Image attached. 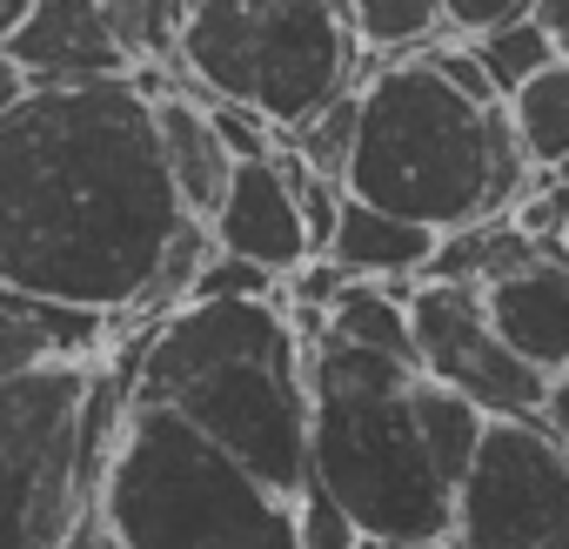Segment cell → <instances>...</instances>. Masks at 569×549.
Segmentation results:
<instances>
[{
    "mask_svg": "<svg viewBox=\"0 0 569 549\" xmlns=\"http://www.w3.org/2000/svg\"><path fill=\"white\" fill-rule=\"evenodd\" d=\"M214 241L228 254H248V261L274 268L281 282H289L302 261H316V234H309V214H302V194H296L289 168H281V148L241 161V174H234V188L214 214Z\"/></svg>",
    "mask_w": 569,
    "mask_h": 549,
    "instance_id": "cell-11",
    "label": "cell"
},
{
    "mask_svg": "<svg viewBox=\"0 0 569 549\" xmlns=\"http://www.w3.org/2000/svg\"><path fill=\"white\" fill-rule=\"evenodd\" d=\"M94 516L128 549H302L296 496L261 482L168 402H128Z\"/></svg>",
    "mask_w": 569,
    "mask_h": 549,
    "instance_id": "cell-5",
    "label": "cell"
},
{
    "mask_svg": "<svg viewBox=\"0 0 569 549\" xmlns=\"http://www.w3.org/2000/svg\"><path fill=\"white\" fill-rule=\"evenodd\" d=\"M482 302L516 356H529L549 376L569 369V254H542L516 274H496L482 282Z\"/></svg>",
    "mask_w": 569,
    "mask_h": 549,
    "instance_id": "cell-14",
    "label": "cell"
},
{
    "mask_svg": "<svg viewBox=\"0 0 569 549\" xmlns=\"http://www.w3.org/2000/svg\"><path fill=\"white\" fill-rule=\"evenodd\" d=\"M114 41L128 48L134 68H174L181 74V28H188V0H101Z\"/></svg>",
    "mask_w": 569,
    "mask_h": 549,
    "instance_id": "cell-17",
    "label": "cell"
},
{
    "mask_svg": "<svg viewBox=\"0 0 569 549\" xmlns=\"http://www.w3.org/2000/svg\"><path fill=\"white\" fill-rule=\"evenodd\" d=\"M509 121H516V134H522L536 168H562L569 161V54L549 61L529 88L509 94Z\"/></svg>",
    "mask_w": 569,
    "mask_h": 549,
    "instance_id": "cell-16",
    "label": "cell"
},
{
    "mask_svg": "<svg viewBox=\"0 0 569 549\" xmlns=\"http://www.w3.org/2000/svg\"><path fill=\"white\" fill-rule=\"evenodd\" d=\"M68 549H128V542H114V529H108V522L88 509V516H81V529L68 536Z\"/></svg>",
    "mask_w": 569,
    "mask_h": 549,
    "instance_id": "cell-23",
    "label": "cell"
},
{
    "mask_svg": "<svg viewBox=\"0 0 569 549\" xmlns=\"http://www.w3.org/2000/svg\"><path fill=\"white\" fill-rule=\"evenodd\" d=\"M0 61H14L34 88H88L134 74L101 0H34V14L0 34Z\"/></svg>",
    "mask_w": 569,
    "mask_h": 549,
    "instance_id": "cell-10",
    "label": "cell"
},
{
    "mask_svg": "<svg viewBox=\"0 0 569 549\" xmlns=\"http://www.w3.org/2000/svg\"><path fill=\"white\" fill-rule=\"evenodd\" d=\"M556 174H569V161H562V168H556Z\"/></svg>",
    "mask_w": 569,
    "mask_h": 549,
    "instance_id": "cell-27",
    "label": "cell"
},
{
    "mask_svg": "<svg viewBox=\"0 0 569 549\" xmlns=\"http://www.w3.org/2000/svg\"><path fill=\"white\" fill-rule=\"evenodd\" d=\"M309 376L316 482L336 489L369 536H456V476L436 462L416 416L422 362L322 336L309 349Z\"/></svg>",
    "mask_w": 569,
    "mask_h": 549,
    "instance_id": "cell-4",
    "label": "cell"
},
{
    "mask_svg": "<svg viewBox=\"0 0 569 549\" xmlns=\"http://www.w3.org/2000/svg\"><path fill=\"white\" fill-rule=\"evenodd\" d=\"M436 248H442V228H429L416 214H396L382 201H362V194H349L342 228L329 241V254L349 274H369V282H416V274H429Z\"/></svg>",
    "mask_w": 569,
    "mask_h": 549,
    "instance_id": "cell-15",
    "label": "cell"
},
{
    "mask_svg": "<svg viewBox=\"0 0 569 549\" xmlns=\"http://www.w3.org/2000/svg\"><path fill=\"white\" fill-rule=\"evenodd\" d=\"M296 536H302V549H362L369 542V529L356 522V509L336 489H322V482H309L296 496Z\"/></svg>",
    "mask_w": 569,
    "mask_h": 549,
    "instance_id": "cell-21",
    "label": "cell"
},
{
    "mask_svg": "<svg viewBox=\"0 0 569 549\" xmlns=\"http://www.w3.org/2000/svg\"><path fill=\"white\" fill-rule=\"evenodd\" d=\"M181 81L261 108L281 134L369 81L349 0H188Z\"/></svg>",
    "mask_w": 569,
    "mask_h": 549,
    "instance_id": "cell-6",
    "label": "cell"
},
{
    "mask_svg": "<svg viewBox=\"0 0 569 549\" xmlns=\"http://www.w3.org/2000/svg\"><path fill=\"white\" fill-rule=\"evenodd\" d=\"M114 322H121L114 309L0 282V376L34 369V362H101V349H114L108 342Z\"/></svg>",
    "mask_w": 569,
    "mask_h": 549,
    "instance_id": "cell-13",
    "label": "cell"
},
{
    "mask_svg": "<svg viewBox=\"0 0 569 549\" xmlns=\"http://www.w3.org/2000/svg\"><path fill=\"white\" fill-rule=\"evenodd\" d=\"M569 529V442L536 416H489L469 476L456 482L462 549H542Z\"/></svg>",
    "mask_w": 569,
    "mask_h": 549,
    "instance_id": "cell-8",
    "label": "cell"
},
{
    "mask_svg": "<svg viewBox=\"0 0 569 549\" xmlns=\"http://www.w3.org/2000/svg\"><path fill=\"white\" fill-rule=\"evenodd\" d=\"M174 68L28 88L0 108V282L134 316L188 221L154 94Z\"/></svg>",
    "mask_w": 569,
    "mask_h": 549,
    "instance_id": "cell-1",
    "label": "cell"
},
{
    "mask_svg": "<svg viewBox=\"0 0 569 549\" xmlns=\"http://www.w3.org/2000/svg\"><path fill=\"white\" fill-rule=\"evenodd\" d=\"M134 402H168L281 496L316 482V376L281 296H188L128 336Z\"/></svg>",
    "mask_w": 569,
    "mask_h": 549,
    "instance_id": "cell-2",
    "label": "cell"
},
{
    "mask_svg": "<svg viewBox=\"0 0 569 549\" xmlns=\"http://www.w3.org/2000/svg\"><path fill=\"white\" fill-rule=\"evenodd\" d=\"M562 241H569V228H562Z\"/></svg>",
    "mask_w": 569,
    "mask_h": 549,
    "instance_id": "cell-28",
    "label": "cell"
},
{
    "mask_svg": "<svg viewBox=\"0 0 569 549\" xmlns=\"http://www.w3.org/2000/svg\"><path fill=\"white\" fill-rule=\"evenodd\" d=\"M409 316H416V342H422V369L449 389H462L469 402H482L489 416H542L549 396V369H536L529 356H516L482 302V282H422L409 289Z\"/></svg>",
    "mask_w": 569,
    "mask_h": 549,
    "instance_id": "cell-9",
    "label": "cell"
},
{
    "mask_svg": "<svg viewBox=\"0 0 569 549\" xmlns=\"http://www.w3.org/2000/svg\"><path fill=\"white\" fill-rule=\"evenodd\" d=\"M536 161L502 108L469 101L429 48L382 54L362 81V141L349 161V194L416 214L429 228H469L509 214Z\"/></svg>",
    "mask_w": 569,
    "mask_h": 549,
    "instance_id": "cell-3",
    "label": "cell"
},
{
    "mask_svg": "<svg viewBox=\"0 0 569 549\" xmlns=\"http://www.w3.org/2000/svg\"><path fill=\"white\" fill-rule=\"evenodd\" d=\"M349 21L369 41V54H409V48H429V41L456 34L449 0H349Z\"/></svg>",
    "mask_w": 569,
    "mask_h": 549,
    "instance_id": "cell-18",
    "label": "cell"
},
{
    "mask_svg": "<svg viewBox=\"0 0 569 549\" xmlns=\"http://www.w3.org/2000/svg\"><path fill=\"white\" fill-rule=\"evenodd\" d=\"M94 362H34L0 376V462H8V549H68L94 509L88 482Z\"/></svg>",
    "mask_w": 569,
    "mask_h": 549,
    "instance_id": "cell-7",
    "label": "cell"
},
{
    "mask_svg": "<svg viewBox=\"0 0 569 549\" xmlns=\"http://www.w3.org/2000/svg\"><path fill=\"white\" fill-rule=\"evenodd\" d=\"M362 549H462L456 536H369Z\"/></svg>",
    "mask_w": 569,
    "mask_h": 549,
    "instance_id": "cell-24",
    "label": "cell"
},
{
    "mask_svg": "<svg viewBox=\"0 0 569 549\" xmlns=\"http://www.w3.org/2000/svg\"><path fill=\"white\" fill-rule=\"evenodd\" d=\"M469 48L482 54V68L496 74V88L502 94H516V88H529L549 61H562V41L536 21V14H516V21H496V28H482V34H469Z\"/></svg>",
    "mask_w": 569,
    "mask_h": 549,
    "instance_id": "cell-19",
    "label": "cell"
},
{
    "mask_svg": "<svg viewBox=\"0 0 569 549\" xmlns=\"http://www.w3.org/2000/svg\"><path fill=\"white\" fill-rule=\"evenodd\" d=\"M289 141L336 181H349V161H356V141H362V88L336 94L329 108H316L302 128H289Z\"/></svg>",
    "mask_w": 569,
    "mask_h": 549,
    "instance_id": "cell-20",
    "label": "cell"
},
{
    "mask_svg": "<svg viewBox=\"0 0 569 549\" xmlns=\"http://www.w3.org/2000/svg\"><path fill=\"white\" fill-rule=\"evenodd\" d=\"M536 21L562 41V54H569V0H536Z\"/></svg>",
    "mask_w": 569,
    "mask_h": 549,
    "instance_id": "cell-25",
    "label": "cell"
},
{
    "mask_svg": "<svg viewBox=\"0 0 569 549\" xmlns=\"http://www.w3.org/2000/svg\"><path fill=\"white\" fill-rule=\"evenodd\" d=\"M542 549H569V529H562V536H549V542H542Z\"/></svg>",
    "mask_w": 569,
    "mask_h": 549,
    "instance_id": "cell-26",
    "label": "cell"
},
{
    "mask_svg": "<svg viewBox=\"0 0 569 549\" xmlns=\"http://www.w3.org/2000/svg\"><path fill=\"white\" fill-rule=\"evenodd\" d=\"M154 128H161L168 174H174V188H181V208L201 214V221H214L221 201H228V188H234V174H241V154H234V141L221 134L214 101L174 74V81L154 94Z\"/></svg>",
    "mask_w": 569,
    "mask_h": 549,
    "instance_id": "cell-12",
    "label": "cell"
},
{
    "mask_svg": "<svg viewBox=\"0 0 569 549\" xmlns=\"http://www.w3.org/2000/svg\"><path fill=\"white\" fill-rule=\"evenodd\" d=\"M516 14H536V0H449V28L456 34H482V28L516 21Z\"/></svg>",
    "mask_w": 569,
    "mask_h": 549,
    "instance_id": "cell-22",
    "label": "cell"
}]
</instances>
